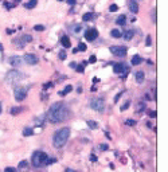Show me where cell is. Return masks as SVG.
Masks as SVG:
<instances>
[{"mask_svg": "<svg viewBox=\"0 0 168 172\" xmlns=\"http://www.w3.org/2000/svg\"><path fill=\"white\" fill-rule=\"evenodd\" d=\"M69 116H70V110L65 102H55L51 105V108L47 112V120L53 124H59V122L66 121Z\"/></svg>", "mask_w": 168, "mask_h": 172, "instance_id": "1", "label": "cell"}, {"mask_svg": "<svg viewBox=\"0 0 168 172\" xmlns=\"http://www.w3.org/2000/svg\"><path fill=\"white\" fill-rule=\"evenodd\" d=\"M69 136H70V129H69V128H62V129L57 130L54 133V137H53V144H54V147L55 148H62L63 145L67 143Z\"/></svg>", "mask_w": 168, "mask_h": 172, "instance_id": "2", "label": "cell"}, {"mask_svg": "<svg viewBox=\"0 0 168 172\" xmlns=\"http://www.w3.org/2000/svg\"><path fill=\"white\" fill-rule=\"evenodd\" d=\"M26 78V74L24 73L19 71V70H11V71L7 73V75H5V82L8 85H16L19 84L20 81H23Z\"/></svg>", "mask_w": 168, "mask_h": 172, "instance_id": "3", "label": "cell"}, {"mask_svg": "<svg viewBox=\"0 0 168 172\" xmlns=\"http://www.w3.org/2000/svg\"><path fill=\"white\" fill-rule=\"evenodd\" d=\"M49 159L46 152H42V151H36L34 152L32 156H31V161H32V165L36 168H40L43 165H46V161Z\"/></svg>", "mask_w": 168, "mask_h": 172, "instance_id": "4", "label": "cell"}, {"mask_svg": "<svg viewBox=\"0 0 168 172\" xmlns=\"http://www.w3.org/2000/svg\"><path fill=\"white\" fill-rule=\"evenodd\" d=\"M90 108L97 110V112H104L105 110V101H104V98H101V97L93 98L90 101Z\"/></svg>", "mask_w": 168, "mask_h": 172, "instance_id": "5", "label": "cell"}, {"mask_svg": "<svg viewBox=\"0 0 168 172\" xmlns=\"http://www.w3.org/2000/svg\"><path fill=\"white\" fill-rule=\"evenodd\" d=\"M27 92H28V86H16L15 90H13V96H15V100L22 102L27 97Z\"/></svg>", "mask_w": 168, "mask_h": 172, "instance_id": "6", "label": "cell"}, {"mask_svg": "<svg viewBox=\"0 0 168 172\" xmlns=\"http://www.w3.org/2000/svg\"><path fill=\"white\" fill-rule=\"evenodd\" d=\"M31 40H32V36H31V35H26V34H24V35H22L20 38L13 39L12 43L15 44V46H18L19 49H20V47H23L24 44H27V43L31 42Z\"/></svg>", "mask_w": 168, "mask_h": 172, "instance_id": "7", "label": "cell"}, {"mask_svg": "<svg viewBox=\"0 0 168 172\" xmlns=\"http://www.w3.org/2000/svg\"><path fill=\"white\" fill-rule=\"evenodd\" d=\"M110 53L113 55H116V57H120V58H122V57H125L126 55V47L124 46H110Z\"/></svg>", "mask_w": 168, "mask_h": 172, "instance_id": "8", "label": "cell"}, {"mask_svg": "<svg viewBox=\"0 0 168 172\" xmlns=\"http://www.w3.org/2000/svg\"><path fill=\"white\" fill-rule=\"evenodd\" d=\"M97 36H98V31H97L96 28H89V30H86V32H85V39L89 40V42L96 40Z\"/></svg>", "mask_w": 168, "mask_h": 172, "instance_id": "9", "label": "cell"}, {"mask_svg": "<svg viewBox=\"0 0 168 172\" xmlns=\"http://www.w3.org/2000/svg\"><path fill=\"white\" fill-rule=\"evenodd\" d=\"M113 65V71L116 74H122V73L128 71V67L125 63H112Z\"/></svg>", "mask_w": 168, "mask_h": 172, "instance_id": "10", "label": "cell"}, {"mask_svg": "<svg viewBox=\"0 0 168 172\" xmlns=\"http://www.w3.org/2000/svg\"><path fill=\"white\" fill-rule=\"evenodd\" d=\"M23 59H24V62L27 63V65H30V66H34V65L38 63V57L35 54H26Z\"/></svg>", "mask_w": 168, "mask_h": 172, "instance_id": "11", "label": "cell"}, {"mask_svg": "<svg viewBox=\"0 0 168 172\" xmlns=\"http://www.w3.org/2000/svg\"><path fill=\"white\" fill-rule=\"evenodd\" d=\"M9 65L13 67L22 66V65H24V59L20 58V57H11L9 58Z\"/></svg>", "mask_w": 168, "mask_h": 172, "instance_id": "12", "label": "cell"}, {"mask_svg": "<svg viewBox=\"0 0 168 172\" xmlns=\"http://www.w3.org/2000/svg\"><path fill=\"white\" fill-rule=\"evenodd\" d=\"M61 43H62V46L65 49H69V47H71V43H70V38L67 36V35H63L62 38H61Z\"/></svg>", "mask_w": 168, "mask_h": 172, "instance_id": "13", "label": "cell"}, {"mask_svg": "<svg viewBox=\"0 0 168 172\" xmlns=\"http://www.w3.org/2000/svg\"><path fill=\"white\" fill-rule=\"evenodd\" d=\"M129 9L133 13H137V12H139V5H137V3H136L134 0H130V1H129Z\"/></svg>", "mask_w": 168, "mask_h": 172, "instance_id": "14", "label": "cell"}, {"mask_svg": "<svg viewBox=\"0 0 168 172\" xmlns=\"http://www.w3.org/2000/svg\"><path fill=\"white\" fill-rule=\"evenodd\" d=\"M141 62H143V58H141L140 55H134L133 58L130 59V63H132L133 66H137V65H140Z\"/></svg>", "mask_w": 168, "mask_h": 172, "instance_id": "15", "label": "cell"}, {"mask_svg": "<svg viewBox=\"0 0 168 172\" xmlns=\"http://www.w3.org/2000/svg\"><path fill=\"white\" fill-rule=\"evenodd\" d=\"M96 18V15L93 12H86V13H84V16H82V20L84 22H90L92 19H94Z\"/></svg>", "mask_w": 168, "mask_h": 172, "instance_id": "16", "label": "cell"}, {"mask_svg": "<svg viewBox=\"0 0 168 172\" xmlns=\"http://www.w3.org/2000/svg\"><path fill=\"white\" fill-rule=\"evenodd\" d=\"M133 35H134V31H133V30L125 31V32L122 34V36H124V39H125V40H130V39L133 38Z\"/></svg>", "mask_w": 168, "mask_h": 172, "instance_id": "17", "label": "cell"}, {"mask_svg": "<svg viewBox=\"0 0 168 172\" xmlns=\"http://www.w3.org/2000/svg\"><path fill=\"white\" fill-rule=\"evenodd\" d=\"M36 4H38V0H30V1H27L24 4V7L31 9V8H34V7H36Z\"/></svg>", "mask_w": 168, "mask_h": 172, "instance_id": "18", "label": "cell"}, {"mask_svg": "<svg viewBox=\"0 0 168 172\" xmlns=\"http://www.w3.org/2000/svg\"><path fill=\"white\" fill-rule=\"evenodd\" d=\"M144 78H145V75H144V71H137V73H136V81H137L139 84L144 82Z\"/></svg>", "mask_w": 168, "mask_h": 172, "instance_id": "19", "label": "cell"}, {"mask_svg": "<svg viewBox=\"0 0 168 172\" xmlns=\"http://www.w3.org/2000/svg\"><path fill=\"white\" fill-rule=\"evenodd\" d=\"M116 23H117L118 26H124L126 23V16H125V15H120V16L117 18Z\"/></svg>", "mask_w": 168, "mask_h": 172, "instance_id": "20", "label": "cell"}, {"mask_svg": "<svg viewBox=\"0 0 168 172\" xmlns=\"http://www.w3.org/2000/svg\"><path fill=\"white\" fill-rule=\"evenodd\" d=\"M110 35H112L113 38H121V36H122V32L114 28V30H112V31H110Z\"/></svg>", "mask_w": 168, "mask_h": 172, "instance_id": "21", "label": "cell"}, {"mask_svg": "<svg viewBox=\"0 0 168 172\" xmlns=\"http://www.w3.org/2000/svg\"><path fill=\"white\" fill-rule=\"evenodd\" d=\"M86 124H88V126L90 129H97V128H98V124H97L96 121H92V120H88Z\"/></svg>", "mask_w": 168, "mask_h": 172, "instance_id": "22", "label": "cell"}, {"mask_svg": "<svg viewBox=\"0 0 168 172\" xmlns=\"http://www.w3.org/2000/svg\"><path fill=\"white\" fill-rule=\"evenodd\" d=\"M71 90H73V86H71V85H67L66 88L63 89L62 92L59 93V94H61V96H66L67 93H70V92H71Z\"/></svg>", "mask_w": 168, "mask_h": 172, "instance_id": "23", "label": "cell"}, {"mask_svg": "<svg viewBox=\"0 0 168 172\" xmlns=\"http://www.w3.org/2000/svg\"><path fill=\"white\" fill-rule=\"evenodd\" d=\"M34 134V130L31 129V128H26L24 130H23V136H26V137H28V136H32Z\"/></svg>", "mask_w": 168, "mask_h": 172, "instance_id": "24", "label": "cell"}, {"mask_svg": "<svg viewBox=\"0 0 168 172\" xmlns=\"http://www.w3.org/2000/svg\"><path fill=\"white\" fill-rule=\"evenodd\" d=\"M23 109H24L23 106H19V108H12V109H11V114H19L20 112H23Z\"/></svg>", "mask_w": 168, "mask_h": 172, "instance_id": "25", "label": "cell"}, {"mask_svg": "<svg viewBox=\"0 0 168 172\" xmlns=\"http://www.w3.org/2000/svg\"><path fill=\"white\" fill-rule=\"evenodd\" d=\"M27 167H28V163H27L26 160H23V161H20V163H19V165H18V169H26Z\"/></svg>", "mask_w": 168, "mask_h": 172, "instance_id": "26", "label": "cell"}, {"mask_svg": "<svg viewBox=\"0 0 168 172\" xmlns=\"http://www.w3.org/2000/svg\"><path fill=\"white\" fill-rule=\"evenodd\" d=\"M58 57H59V59H61V61H65V59H66V57H67V55H66V51H65V50H61L58 53Z\"/></svg>", "mask_w": 168, "mask_h": 172, "instance_id": "27", "label": "cell"}, {"mask_svg": "<svg viewBox=\"0 0 168 172\" xmlns=\"http://www.w3.org/2000/svg\"><path fill=\"white\" fill-rule=\"evenodd\" d=\"M71 30H73V32H74V34H78L81 30H82V26L77 24V26H74V27H71Z\"/></svg>", "mask_w": 168, "mask_h": 172, "instance_id": "28", "label": "cell"}, {"mask_svg": "<svg viewBox=\"0 0 168 172\" xmlns=\"http://www.w3.org/2000/svg\"><path fill=\"white\" fill-rule=\"evenodd\" d=\"M78 51H86V44L85 43H78V49H77Z\"/></svg>", "mask_w": 168, "mask_h": 172, "instance_id": "29", "label": "cell"}, {"mask_svg": "<svg viewBox=\"0 0 168 172\" xmlns=\"http://www.w3.org/2000/svg\"><path fill=\"white\" fill-rule=\"evenodd\" d=\"M85 65H84V63H81V65H78V66H77L75 67V70H77V71H78V73H84V70H85Z\"/></svg>", "mask_w": 168, "mask_h": 172, "instance_id": "30", "label": "cell"}, {"mask_svg": "<svg viewBox=\"0 0 168 172\" xmlns=\"http://www.w3.org/2000/svg\"><path fill=\"white\" fill-rule=\"evenodd\" d=\"M34 30H35V31H44V26L36 24V26H34Z\"/></svg>", "mask_w": 168, "mask_h": 172, "instance_id": "31", "label": "cell"}, {"mask_svg": "<svg viewBox=\"0 0 168 172\" xmlns=\"http://www.w3.org/2000/svg\"><path fill=\"white\" fill-rule=\"evenodd\" d=\"M117 9H118V5H117V4H112V5L109 7V11H110V12H116Z\"/></svg>", "mask_w": 168, "mask_h": 172, "instance_id": "32", "label": "cell"}, {"mask_svg": "<svg viewBox=\"0 0 168 172\" xmlns=\"http://www.w3.org/2000/svg\"><path fill=\"white\" fill-rule=\"evenodd\" d=\"M129 106H130V101H126L125 104L121 106V112H122V110H126L128 108H129Z\"/></svg>", "mask_w": 168, "mask_h": 172, "instance_id": "33", "label": "cell"}, {"mask_svg": "<svg viewBox=\"0 0 168 172\" xmlns=\"http://www.w3.org/2000/svg\"><path fill=\"white\" fill-rule=\"evenodd\" d=\"M43 120H44L43 117H38L36 120H35V122H36V125H39V126H40V125H43Z\"/></svg>", "mask_w": 168, "mask_h": 172, "instance_id": "34", "label": "cell"}, {"mask_svg": "<svg viewBox=\"0 0 168 172\" xmlns=\"http://www.w3.org/2000/svg\"><path fill=\"white\" fill-rule=\"evenodd\" d=\"M125 124L126 125H129V126H133V125H136V121H134V120H126Z\"/></svg>", "mask_w": 168, "mask_h": 172, "instance_id": "35", "label": "cell"}, {"mask_svg": "<svg viewBox=\"0 0 168 172\" xmlns=\"http://www.w3.org/2000/svg\"><path fill=\"white\" fill-rule=\"evenodd\" d=\"M145 44H147V46H151V44H152V38L149 36V35H148L147 39H145Z\"/></svg>", "mask_w": 168, "mask_h": 172, "instance_id": "36", "label": "cell"}, {"mask_svg": "<svg viewBox=\"0 0 168 172\" xmlns=\"http://www.w3.org/2000/svg\"><path fill=\"white\" fill-rule=\"evenodd\" d=\"M100 149H101V151H108V149H109V147H108L106 144H101V145H100Z\"/></svg>", "mask_w": 168, "mask_h": 172, "instance_id": "37", "label": "cell"}, {"mask_svg": "<svg viewBox=\"0 0 168 172\" xmlns=\"http://www.w3.org/2000/svg\"><path fill=\"white\" fill-rule=\"evenodd\" d=\"M55 161H57V159H54V157H53V159H47L46 164H47V165H50V164H54Z\"/></svg>", "mask_w": 168, "mask_h": 172, "instance_id": "38", "label": "cell"}, {"mask_svg": "<svg viewBox=\"0 0 168 172\" xmlns=\"http://www.w3.org/2000/svg\"><path fill=\"white\" fill-rule=\"evenodd\" d=\"M51 86H53V82H47V84H44V85H43V89L46 90V89H50Z\"/></svg>", "mask_w": 168, "mask_h": 172, "instance_id": "39", "label": "cell"}, {"mask_svg": "<svg viewBox=\"0 0 168 172\" xmlns=\"http://www.w3.org/2000/svg\"><path fill=\"white\" fill-rule=\"evenodd\" d=\"M96 61H97L96 55H90V58H89V62H90V63H94Z\"/></svg>", "mask_w": 168, "mask_h": 172, "instance_id": "40", "label": "cell"}, {"mask_svg": "<svg viewBox=\"0 0 168 172\" xmlns=\"http://www.w3.org/2000/svg\"><path fill=\"white\" fill-rule=\"evenodd\" d=\"M4 172H18L15 168H11V167H8V168H5V171Z\"/></svg>", "mask_w": 168, "mask_h": 172, "instance_id": "41", "label": "cell"}, {"mask_svg": "<svg viewBox=\"0 0 168 172\" xmlns=\"http://www.w3.org/2000/svg\"><path fill=\"white\" fill-rule=\"evenodd\" d=\"M122 96V93H118V94H117V96H116V97H114V102H117V101L118 100H120V97H121Z\"/></svg>", "mask_w": 168, "mask_h": 172, "instance_id": "42", "label": "cell"}, {"mask_svg": "<svg viewBox=\"0 0 168 172\" xmlns=\"http://www.w3.org/2000/svg\"><path fill=\"white\" fill-rule=\"evenodd\" d=\"M149 117L156 118V112H149Z\"/></svg>", "mask_w": 168, "mask_h": 172, "instance_id": "43", "label": "cell"}, {"mask_svg": "<svg viewBox=\"0 0 168 172\" xmlns=\"http://www.w3.org/2000/svg\"><path fill=\"white\" fill-rule=\"evenodd\" d=\"M90 160H92V161H97V156L96 155H90Z\"/></svg>", "mask_w": 168, "mask_h": 172, "instance_id": "44", "label": "cell"}, {"mask_svg": "<svg viewBox=\"0 0 168 172\" xmlns=\"http://www.w3.org/2000/svg\"><path fill=\"white\" fill-rule=\"evenodd\" d=\"M66 1H67V3H69L70 5H73V4H75V1H77V0H66Z\"/></svg>", "mask_w": 168, "mask_h": 172, "instance_id": "45", "label": "cell"}, {"mask_svg": "<svg viewBox=\"0 0 168 172\" xmlns=\"http://www.w3.org/2000/svg\"><path fill=\"white\" fill-rule=\"evenodd\" d=\"M69 66L71 67V69H75V67H77V63H75V62H71L70 65H69Z\"/></svg>", "mask_w": 168, "mask_h": 172, "instance_id": "46", "label": "cell"}, {"mask_svg": "<svg viewBox=\"0 0 168 172\" xmlns=\"http://www.w3.org/2000/svg\"><path fill=\"white\" fill-rule=\"evenodd\" d=\"M65 172H78V171H75V169H71V168H66V171Z\"/></svg>", "mask_w": 168, "mask_h": 172, "instance_id": "47", "label": "cell"}, {"mask_svg": "<svg viewBox=\"0 0 168 172\" xmlns=\"http://www.w3.org/2000/svg\"><path fill=\"white\" fill-rule=\"evenodd\" d=\"M13 32H15L13 30H7V34H8V35H11V34H13Z\"/></svg>", "mask_w": 168, "mask_h": 172, "instance_id": "48", "label": "cell"}, {"mask_svg": "<svg viewBox=\"0 0 168 172\" xmlns=\"http://www.w3.org/2000/svg\"><path fill=\"white\" fill-rule=\"evenodd\" d=\"M1 50H3V46H1V44H0V51H1Z\"/></svg>", "mask_w": 168, "mask_h": 172, "instance_id": "49", "label": "cell"}, {"mask_svg": "<svg viewBox=\"0 0 168 172\" xmlns=\"http://www.w3.org/2000/svg\"><path fill=\"white\" fill-rule=\"evenodd\" d=\"M12 1H13V3H15V1H20V0H12Z\"/></svg>", "mask_w": 168, "mask_h": 172, "instance_id": "50", "label": "cell"}, {"mask_svg": "<svg viewBox=\"0 0 168 172\" xmlns=\"http://www.w3.org/2000/svg\"><path fill=\"white\" fill-rule=\"evenodd\" d=\"M0 112H1V104H0Z\"/></svg>", "mask_w": 168, "mask_h": 172, "instance_id": "51", "label": "cell"}]
</instances>
